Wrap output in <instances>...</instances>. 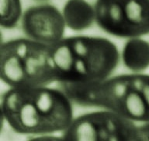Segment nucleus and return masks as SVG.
Segmentation results:
<instances>
[{
    "instance_id": "obj_7",
    "label": "nucleus",
    "mask_w": 149,
    "mask_h": 141,
    "mask_svg": "<svg viewBox=\"0 0 149 141\" xmlns=\"http://www.w3.org/2000/svg\"><path fill=\"white\" fill-rule=\"evenodd\" d=\"M65 27L62 13L49 4L29 7L22 17L23 33L28 38L46 45H54L63 39Z\"/></svg>"
},
{
    "instance_id": "obj_2",
    "label": "nucleus",
    "mask_w": 149,
    "mask_h": 141,
    "mask_svg": "<svg viewBox=\"0 0 149 141\" xmlns=\"http://www.w3.org/2000/svg\"><path fill=\"white\" fill-rule=\"evenodd\" d=\"M61 87L78 105L104 108L134 122H149V75L123 74L97 82L61 83Z\"/></svg>"
},
{
    "instance_id": "obj_3",
    "label": "nucleus",
    "mask_w": 149,
    "mask_h": 141,
    "mask_svg": "<svg viewBox=\"0 0 149 141\" xmlns=\"http://www.w3.org/2000/svg\"><path fill=\"white\" fill-rule=\"evenodd\" d=\"M56 81L86 83L106 80L115 70L120 55L107 38L73 36L51 45Z\"/></svg>"
},
{
    "instance_id": "obj_10",
    "label": "nucleus",
    "mask_w": 149,
    "mask_h": 141,
    "mask_svg": "<svg viewBox=\"0 0 149 141\" xmlns=\"http://www.w3.org/2000/svg\"><path fill=\"white\" fill-rule=\"evenodd\" d=\"M20 0H0V24L5 29H12L22 19Z\"/></svg>"
},
{
    "instance_id": "obj_8",
    "label": "nucleus",
    "mask_w": 149,
    "mask_h": 141,
    "mask_svg": "<svg viewBox=\"0 0 149 141\" xmlns=\"http://www.w3.org/2000/svg\"><path fill=\"white\" fill-rule=\"evenodd\" d=\"M62 14L66 27L74 31L89 28L95 21V7L86 0H68Z\"/></svg>"
},
{
    "instance_id": "obj_1",
    "label": "nucleus",
    "mask_w": 149,
    "mask_h": 141,
    "mask_svg": "<svg viewBox=\"0 0 149 141\" xmlns=\"http://www.w3.org/2000/svg\"><path fill=\"white\" fill-rule=\"evenodd\" d=\"M72 102L62 90L47 86L10 88L2 95V116L19 134L55 133L72 123Z\"/></svg>"
},
{
    "instance_id": "obj_5",
    "label": "nucleus",
    "mask_w": 149,
    "mask_h": 141,
    "mask_svg": "<svg viewBox=\"0 0 149 141\" xmlns=\"http://www.w3.org/2000/svg\"><path fill=\"white\" fill-rule=\"evenodd\" d=\"M95 22L109 34L134 38L149 34V0H96Z\"/></svg>"
},
{
    "instance_id": "obj_11",
    "label": "nucleus",
    "mask_w": 149,
    "mask_h": 141,
    "mask_svg": "<svg viewBox=\"0 0 149 141\" xmlns=\"http://www.w3.org/2000/svg\"><path fill=\"white\" fill-rule=\"evenodd\" d=\"M140 134V141H149V122L138 126Z\"/></svg>"
},
{
    "instance_id": "obj_6",
    "label": "nucleus",
    "mask_w": 149,
    "mask_h": 141,
    "mask_svg": "<svg viewBox=\"0 0 149 141\" xmlns=\"http://www.w3.org/2000/svg\"><path fill=\"white\" fill-rule=\"evenodd\" d=\"M67 141H140L138 126L109 110L86 113L73 119L63 132Z\"/></svg>"
},
{
    "instance_id": "obj_9",
    "label": "nucleus",
    "mask_w": 149,
    "mask_h": 141,
    "mask_svg": "<svg viewBox=\"0 0 149 141\" xmlns=\"http://www.w3.org/2000/svg\"><path fill=\"white\" fill-rule=\"evenodd\" d=\"M123 65L134 73H141L149 66V42L141 38H130L122 51Z\"/></svg>"
},
{
    "instance_id": "obj_4",
    "label": "nucleus",
    "mask_w": 149,
    "mask_h": 141,
    "mask_svg": "<svg viewBox=\"0 0 149 141\" xmlns=\"http://www.w3.org/2000/svg\"><path fill=\"white\" fill-rule=\"evenodd\" d=\"M0 76L11 88L47 86L56 81L51 45L30 38L1 45Z\"/></svg>"
}]
</instances>
